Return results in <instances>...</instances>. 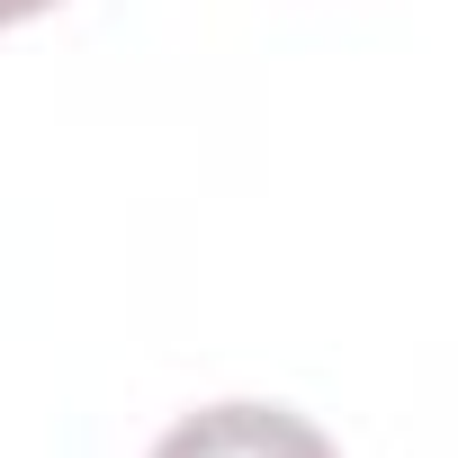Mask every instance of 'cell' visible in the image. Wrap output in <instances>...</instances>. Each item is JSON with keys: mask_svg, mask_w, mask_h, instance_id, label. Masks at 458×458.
I'll use <instances>...</instances> for the list:
<instances>
[{"mask_svg": "<svg viewBox=\"0 0 458 458\" xmlns=\"http://www.w3.org/2000/svg\"><path fill=\"white\" fill-rule=\"evenodd\" d=\"M153 458H342L306 413L288 404H207L153 440Z\"/></svg>", "mask_w": 458, "mask_h": 458, "instance_id": "obj_1", "label": "cell"}, {"mask_svg": "<svg viewBox=\"0 0 458 458\" xmlns=\"http://www.w3.org/2000/svg\"><path fill=\"white\" fill-rule=\"evenodd\" d=\"M37 10H55V0H0V28H19V19H37Z\"/></svg>", "mask_w": 458, "mask_h": 458, "instance_id": "obj_2", "label": "cell"}]
</instances>
